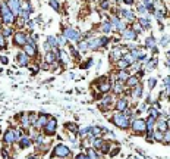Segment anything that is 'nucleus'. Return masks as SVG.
Returning a JSON list of instances; mask_svg holds the SVG:
<instances>
[{
    "instance_id": "46",
    "label": "nucleus",
    "mask_w": 170,
    "mask_h": 159,
    "mask_svg": "<svg viewBox=\"0 0 170 159\" xmlns=\"http://www.w3.org/2000/svg\"><path fill=\"white\" fill-rule=\"evenodd\" d=\"M66 37L65 35H57V43H59V46H63L65 43H66Z\"/></svg>"
},
{
    "instance_id": "7",
    "label": "nucleus",
    "mask_w": 170,
    "mask_h": 159,
    "mask_svg": "<svg viewBox=\"0 0 170 159\" xmlns=\"http://www.w3.org/2000/svg\"><path fill=\"white\" fill-rule=\"evenodd\" d=\"M13 44L18 46V47H22L26 44V34L25 33H16L13 37Z\"/></svg>"
},
{
    "instance_id": "34",
    "label": "nucleus",
    "mask_w": 170,
    "mask_h": 159,
    "mask_svg": "<svg viewBox=\"0 0 170 159\" xmlns=\"http://www.w3.org/2000/svg\"><path fill=\"white\" fill-rule=\"evenodd\" d=\"M167 128H169V127H167V121H166V119L159 121V131H163V133H164V131H167Z\"/></svg>"
},
{
    "instance_id": "47",
    "label": "nucleus",
    "mask_w": 170,
    "mask_h": 159,
    "mask_svg": "<svg viewBox=\"0 0 170 159\" xmlns=\"http://www.w3.org/2000/svg\"><path fill=\"white\" fill-rule=\"evenodd\" d=\"M79 50H90L88 41H81L79 43Z\"/></svg>"
},
{
    "instance_id": "48",
    "label": "nucleus",
    "mask_w": 170,
    "mask_h": 159,
    "mask_svg": "<svg viewBox=\"0 0 170 159\" xmlns=\"http://www.w3.org/2000/svg\"><path fill=\"white\" fill-rule=\"evenodd\" d=\"M5 47H6V37L0 34V49H5Z\"/></svg>"
},
{
    "instance_id": "37",
    "label": "nucleus",
    "mask_w": 170,
    "mask_h": 159,
    "mask_svg": "<svg viewBox=\"0 0 170 159\" xmlns=\"http://www.w3.org/2000/svg\"><path fill=\"white\" fill-rule=\"evenodd\" d=\"M141 94H142V89H141V86L138 84L134 87V93H132V96L134 97H141Z\"/></svg>"
},
{
    "instance_id": "15",
    "label": "nucleus",
    "mask_w": 170,
    "mask_h": 159,
    "mask_svg": "<svg viewBox=\"0 0 170 159\" xmlns=\"http://www.w3.org/2000/svg\"><path fill=\"white\" fill-rule=\"evenodd\" d=\"M88 46H90V50H97L101 46V38H91L88 40Z\"/></svg>"
},
{
    "instance_id": "8",
    "label": "nucleus",
    "mask_w": 170,
    "mask_h": 159,
    "mask_svg": "<svg viewBox=\"0 0 170 159\" xmlns=\"http://www.w3.org/2000/svg\"><path fill=\"white\" fill-rule=\"evenodd\" d=\"M8 6H9L11 12L15 16L21 13V3H19V0H8Z\"/></svg>"
},
{
    "instance_id": "41",
    "label": "nucleus",
    "mask_w": 170,
    "mask_h": 159,
    "mask_svg": "<svg viewBox=\"0 0 170 159\" xmlns=\"http://www.w3.org/2000/svg\"><path fill=\"white\" fill-rule=\"evenodd\" d=\"M50 6H51L56 12L60 11V3H59V0H50Z\"/></svg>"
},
{
    "instance_id": "59",
    "label": "nucleus",
    "mask_w": 170,
    "mask_h": 159,
    "mask_svg": "<svg viewBox=\"0 0 170 159\" xmlns=\"http://www.w3.org/2000/svg\"><path fill=\"white\" fill-rule=\"evenodd\" d=\"M28 159H34V156H29V158H28Z\"/></svg>"
},
{
    "instance_id": "49",
    "label": "nucleus",
    "mask_w": 170,
    "mask_h": 159,
    "mask_svg": "<svg viewBox=\"0 0 170 159\" xmlns=\"http://www.w3.org/2000/svg\"><path fill=\"white\" fill-rule=\"evenodd\" d=\"M160 43H161V46H167V43H170V37L169 35H164V37L161 38Z\"/></svg>"
},
{
    "instance_id": "54",
    "label": "nucleus",
    "mask_w": 170,
    "mask_h": 159,
    "mask_svg": "<svg viewBox=\"0 0 170 159\" xmlns=\"http://www.w3.org/2000/svg\"><path fill=\"white\" fill-rule=\"evenodd\" d=\"M68 128H69V130H73L75 133L78 131V128H76V125H75V124H68Z\"/></svg>"
},
{
    "instance_id": "18",
    "label": "nucleus",
    "mask_w": 170,
    "mask_h": 159,
    "mask_svg": "<svg viewBox=\"0 0 170 159\" xmlns=\"http://www.w3.org/2000/svg\"><path fill=\"white\" fill-rule=\"evenodd\" d=\"M19 143H21V148L25 149V148H28V146H31L32 140H31L28 136H22L21 138H19Z\"/></svg>"
},
{
    "instance_id": "3",
    "label": "nucleus",
    "mask_w": 170,
    "mask_h": 159,
    "mask_svg": "<svg viewBox=\"0 0 170 159\" xmlns=\"http://www.w3.org/2000/svg\"><path fill=\"white\" fill-rule=\"evenodd\" d=\"M70 155V150H69L68 146L65 144H57L54 150H53V156H59V158H66Z\"/></svg>"
},
{
    "instance_id": "30",
    "label": "nucleus",
    "mask_w": 170,
    "mask_h": 159,
    "mask_svg": "<svg viewBox=\"0 0 170 159\" xmlns=\"http://www.w3.org/2000/svg\"><path fill=\"white\" fill-rule=\"evenodd\" d=\"M129 78V74L126 72L125 69H122V71H119V74H117V81H126V80Z\"/></svg>"
},
{
    "instance_id": "60",
    "label": "nucleus",
    "mask_w": 170,
    "mask_h": 159,
    "mask_svg": "<svg viewBox=\"0 0 170 159\" xmlns=\"http://www.w3.org/2000/svg\"><path fill=\"white\" fill-rule=\"evenodd\" d=\"M0 18H2V11H0Z\"/></svg>"
},
{
    "instance_id": "31",
    "label": "nucleus",
    "mask_w": 170,
    "mask_h": 159,
    "mask_svg": "<svg viewBox=\"0 0 170 159\" xmlns=\"http://www.w3.org/2000/svg\"><path fill=\"white\" fill-rule=\"evenodd\" d=\"M110 87H112V86H110V83H109V81H103L101 84L98 86L100 91H103V93H107V91L110 90Z\"/></svg>"
},
{
    "instance_id": "25",
    "label": "nucleus",
    "mask_w": 170,
    "mask_h": 159,
    "mask_svg": "<svg viewBox=\"0 0 170 159\" xmlns=\"http://www.w3.org/2000/svg\"><path fill=\"white\" fill-rule=\"evenodd\" d=\"M110 102H112V97H110V96H106L101 102V109H104V111H106V109H110V106H112Z\"/></svg>"
},
{
    "instance_id": "9",
    "label": "nucleus",
    "mask_w": 170,
    "mask_h": 159,
    "mask_svg": "<svg viewBox=\"0 0 170 159\" xmlns=\"http://www.w3.org/2000/svg\"><path fill=\"white\" fill-rule=\"evenodd\" d=\"M3 141L6 143V144H12V143H15L16 141V136H15V130H8L6 133H5V136H3Z\"/></svg>"
},
{
    "instance_id": "55",
    "label": "nucleus",
    "mask_w": 170,
    "mask_h": 159,
    "mask_svg": "<svg viewBox=\"0 0 170 159\" xmlns=\"http://www.w3.org/2000/svg\"><path fill=\"white\" fill-rule=\"evenodd\" d=\"M100 150H101V152H104V153H107V152H109V146L103 143V146H101V149H100Z\"/></svg>"
},
{
    "instance_id": "5",
    "label": "nucleus",
    "mask_w": 170,
    "mask_h": 159,
    "mask_svg": "<svg viewBox=\"0 0 170 159\" xmlns=\"http://www.w3.org/2000/svg\"><path fill=\"white\" fill-rule=\"evenodd\" d=\"M132 130H134L135 133H144V131H147V124H145V121H144V119H135V121L132 122Z\"/></svg>"
},
{
    "instance_id": "32",
    "label": "nucleus",
    "mask_w": 170,
    "mask_h": 159,
    "mask_svg": "<svg viewBox=\"0 0 170 159\" xmlns=\"http://www.w3.org/2000/svg\"><path fill=\"white\" fill-rule=\"evenodd\" d=\"M113 90L116 94H119V93H122L123 91V84H122V81H116L113 86Z\"/></svg>"
},
{
    "instance_id": "28",
    "label": "nucleus",
    "mask_w": 170,
    "mask_h": 159,
    "mask_svg": "<svg viewBox=\"0 0 170 159\" xmlns=\"http://www.w3.org/2000/svg\"><path fill=\"white\" fill-rule=\"evenodd\" d=\"M145 124H147V130H148V131H153V130H154V125H156V118L150 116L147 121H145Z\"/></svg>"
},
{
    "instance_id": "50",
    "label": "nucleus",
    "mask_w": 170,
    "mask_h": 159,
    "mask_svg": "<svg viewBox=\"0 0 170 159\" xmlns=\"http://www.w3.org/2000/svg\"><path fill=\"white\" fill-rule=\"evenodd\" d=\"M134 31H135L136 34H138V33H141V31H142V27H141V25H139V24L134 22Z\"/></svg>"
},
{
    "instance_id": "33",
    "label": "nucleus",
    "mask_w": 170,
    "mask_h": 159,
    "mask_svg": "<svg viewBox=\"0 0 170 159\" xmlns=\"http://www.w3.org/2000/svg\"><path fill=\"white\" fill-rule=\"evenodd\" d=\"M101 30H103V33H110L112 31V22H109V21H104L101 25Z\"/></svg>"
},
{
    "instance_id": "6",
    "label": "nucleus",
    "mask_w": 170,
    "mask_h": 159,
    "mask_svg": "<svg viewBox=\"0 0 170 159\" xmlns=\"http://www.w3.org/2000/svg\"><path fill=\"white\" fill-rule=\"evenodd\" d=\"M63 35L68 38V40H70V41H76V40H79L81 34L76 31V30H73V28H66L65 30V33H63Z\"/></svg>"
},
{
    "instance_id": "57",
    "label": "nucleus",
    "mask_w": 170,
    "mask_h": 159,
    "mask_svg": "<svg viewBox=\"0 0 170 159\" xmlns=\"http://www.w3.org/2000/svg\"><path fill=\"white\" fill-rule=\"evenodd\" d=\"M123 2H125L126 5H132V3H134L135 0H123Z\"/></svg>"
},
{
    "instance_id": "39",
    "label": "nucleus",
    "mask_w": 170,
    "mask_h": 159,
    "mask_svg": "<svg viewBox=\"0 0 170 159\" xmlns=\"http://www.w3.org/2000/svg\"><path fill=\"white\" fill-rule=\"evenodd\" d=\"M87 156H88L90 159H98V155H97L95 149H88V152H87Z\"/></svg>"
},
{
    "instance_id": "26",
    "label": "nucleus",
    "mask_w": 170,
    "mask_h": 159,
    "mask_svg": "<svg viewBox=\"0 0 170 159\" xmlns=\"http://www.w3.org/2000/svg\"><path fill=\"white\" fill-rule=\"evenodd\" d=\"M129 65H131V63H129V62L126 60L125 57H122V59H119V60H117V67H119V71H122V69H126L128 67H129Z\"/></svg>"
},
{
    "instance_id": "12",
    "label": "nucleus",
    "mask_w": 170,
    "mask_h": 159,
    "mask_svg": "<svg viewBox=\"0 0 170 159\" xmlns=\"http://www.w3.org/2000/svg\"><path fill=\"white\" fill-rule=\"evenodd\" d=\"M23 52L26 53V56L34 57L35 55H37V46H34V44H25V46H23Z\"/></svg>"
},
{
    "instance_id": "4",
    "label": "nucleus",
    "mask_w": 170,
    "mask_h": 159,
    "mask_svg": "<svg viewBox=\"0 0 170 159\" xmlns=\"http://www.w3.org/2000/svg\"><path fill=\"white\" fill-rule=\"evenodd\" d=\"M56 127H57V121H56V118L50 116V118L47 119V124L44 125L45 134H48V136H53V134L56 133Z\"/></svg>"
},
{
    "instance_id": "56",
    "label": "nucleus",
    "mask_w": 170,
    "mask_h": 159,
    "mask_svg": "<svg viewBox=\"0 0 170 159\" xmlns=\"http://www.w3.org/2000/svg\"><path fill=\"white\" fill-rule=\"evenodd\" d=\"M85 156H87L85 153H79V155H78V156H76L75 159H85Z\"/></svg>"
},
{
    "instance_id": "52",
    "label": "nucleus",
    "mask_w": 170,
    "mask_h": 159,
    "mask_svg": "<svg viewBox=\"0 0 170 159\" xmlns=\"http://www.w3.org/2000/svg\"><path fill=\"white\" fill-rule=\"evenodd\" d=\"M164 87L167 89V91H170V77L164 78Z\"/></svg>"
},
{
    "instance_id": "42",
    "label": "nucleus",
    "mask_w": 170,
    "mask_h": 159,
    "mask_svg": "<svg viewBox=\"0 0 170 159\" xmlns=\"http://www.w3.org/2000/svg\"><path fill=\"white\" fill-rule=\"evenodd\" d=\"M147 9H148V8H147V5H145V3L138 6V12H139L141 15H145V13H147Z\"/></svg>"
},
{
    "instance_id": "58",
    "label": "nucleus",
    "mask_w": 170,
    "mask_h": 159,
    "mask_svg": "<svg viewBox=\"0 0 170 159\" xmlns=\"http://www.w3.org/2000/svg\"><path fill=\"white\" fill-rule=\"evenodd\" d=\"M142 2H144V3H145V5H148V3H150V2H151V0H142Z\"/></svg>"
},
{
    "instance_id": "16",
    "label": "nucleus",
    "mask_w": 170,
    "mask_h": 159,
    "mask_svg": "<svg viewBox=\"0 0 170 159\" xmlns=\"http://www.w3.org/2000/svg\"><path fill=\"white\" fill-rule=\"evenodd\" d=\"M119 15H120V16H125L126 19H129V21H132V22H135V15L131 11H128V9H122V11L119 12Z\"/></svg>"
},
{
    "instance_id": "17",
    "label": "nucleus",
    "mask_w": 170,
    "mask_h": 159,
    "mask_svg": "<svg viewBox=\"0 0 170 159\" xmlns=\"http://www.w3.org/2000/svg\"><path fill=\"white\" fill-rule=\"evenodd\" d=\"M18 63L21 65V67H26L28 65V57H26V53L25 52H21V53H18Z\"/></svg>"
},
{
    "instance_id": "43",
    "label": "nucleus",
    "mask_w": 170,
    "mask_h": 159,
    "mask_svg": "<svg viewBox=\"0 0 170 159\" xmlns=\"http://www.w3.org/2000/svg\"><path fill=\"white\" fill-rule=\"evenodd\" d=\"M150 116H153V118H156V119H157V118L160 116L159 111H157L156 108H151V109H150Z\"/></svg>"
},
{
    "instance_id": "27",
    "label": "nucleus",
    "mask_w": 170,
    "mask_h": 159,
    "mask_svg": "<svg viewBox=\"0 0 170 159\" xmlns=\"http://www.w3.org/2000/svg\"><path fill=\"white\" fill-rule=\"evenodd\" d=\"M101 133H104V130H101L100 127H91V136L92 137H100Z\"/></svg>"
},
{
    "instance_id": "35",
    "label": "nucleus",
    "mask_w": 170,
    "mask_h": 159,
    "mask_svg": "<svg viewBox=\"0 0 170 159\" xmlns=\"http://www.w3.org/2000/svg\"><path fill=\"white\" fill-rule=\"evenodd\" d=\"M139 25H141L142 28L148 30V28H150V19H148V18H144V16H142V18L139 19Z\"/></svg>"
},
{
    "instance_id": "38",
    "label": "nucleus",
    "mask_w": 170,
    "mask_h": 159,
    "mask_svg": "<svg viewBox=\"0 0 170 159\" xmlns=\"http://www.w3.org/2000/svg\"><path fill=\"white\" fill-rule=\"evenodd\" d=\"M163 137H164V133H163V131H159V130H157V131H154V134H153V138H154V140H157V141H161V140H163Z\"/></svg>"
},
{
    "instance_id": "23",
    "label": "nucleus",
    "mask_w": 170,
    "mask_h": 159,
    "mask_svg": "<svg viewBox=\"0 0 170 159\" xmlns=\"http://www.w3.org/2000/svg\"><path fill=\"white\" fill-rule=\"evenodd\" d=\"M112 56H113L114 60H119V59H122L123 57V53H122V49L120 47H116L113 52H112Z\"/></svg>"
},
{
    "instance_id": "36",
    "label": "nucleus",
    "mask_w": 170,
    "mask_h": 159,
    "mask_svg": "<svg viewBox=\"0 0 170 159\" xmlns=\"http://www.w3.org/2000/svg\"><path fill=\"white\" fill-rule=\"evenodd\" d=\"M103 141L100 137H94V140H92V144H94V148H97V149H101V146H103Z\"/></svg>"
},
{
    "instance_id": "11",
    "label": "nucleus",
    "mask_w": 170,
    "mask_h": 159,
    "mask_svg": "<svg viewBox=\"0 0 170 159\" xmlns=\"http://www.w3.org/2000/svg\"><path fill=\"white\" fill-rule=\"evenodd\" d=\"M112 25H113V27L116 28V30H117V31H119V33H123V31L126 30V25L122 22L119 18H113V19H112Z\"/></svg>"
},
{
    "instance_id": "10",
    "label": "nucleus",
    "mask_w": 170,
    "mask_h": 159,
    "mask_svg": "<svg viewBox=\"0 0 170 159\" xmlns=\"http://www.w3.org/2000/svg\"><path fill=\"white\" fill-rule=\"evenodd\" d=\"M128 106H129V103H128L126 99H119L116 102V111L117 112H125L126 109H128Z\"/></svg>"
},
{
    "instance_id": "22",
    "label": "nucleus",
    "mask_w": 170,
    "mask_h": 159,
    "mask_svg": "<svg viewBox=\"0 0 170 159\" xmlns=\"http://www.w3.org/2000/svg\"><path fill=\"white\" fill-rule=\"evenodd\" d=\"M145 46H147L148 49L157 52V50H156V40H154V37H148L147 40H145Z\"/></svg>"
},
{
    "instance_id": "40",
    "label": "nucleus",
    "mask_w": 170,
    "mask_h": 159,
    "mask_svg": "<svg viewBox=\"0 0 170 159\" xmlns=\"http://www.w3.org/2000/svg\"><path fill=\"white\" fill-rule=\"evenodd\" d=\"M156 65H157V57H153V59H151V60L147 63V67H145V68H147L148 71H151V69H154Z\"/></svg>"
},
{
    "instance_id": "14",
    "label": "nucleus",
    "mask_w": 170,
    "mask_h": 159,
    "mask_svg": "<svg viewBox=\"0 0 170 159\" xmlns=\"http://www.w3.org/2000/svg\"><path fill=\"white\" fill-rule=\"evenodd\" d=\"M136 33L134 30H125L123 33H122V37L125 38V40H129V41H132V40H135L136 38Z\"/></svg>"
},
{
    "instance_id": "24",
    "label": "nucleus",
    "mask_w": 170,
    "mask_h": 159,
    "mask_svg": "<svg viewBox=\"0 0 170 159\" xmlns=\"http://www.w3.org/2000/svg\"><path fill=\"white\" fill-rule=\"evenodd\" d=\"M126 84H128V87H135V86H138L139 83H138V77H135V75H132V77H129V78L126 80Z\"/></svg>"
},
{
    "instance_id": "29",
    "label": "nucleus",
    "mask_w": 170,
    "mask_h": 159,
    "mask_svg": "<svg viewBox=\"0 0 170 159\" xmlns=\"http://www.w3.org/2000/svg\"><path fill=\"white\" fill-rule=\"evenodd\" d=\"M45 44L50 46V49H54V47H57V46H59V43H57V37H48Z\"/></svg>"
},
{
    "instance_id": "44",
    "label": "nucleus",
    "mask_w": 170,
    "mask_h": 159,
    "mask_svg": "<svg viewBox=\"0 0 170 159\" xmlns=\"http://www.w3.org/2000/svg\"><path fill=\"white\" fill-rule=\"evenodd\" d=\"M163 141H164L166 144H170V130L164 131V137H163Z\"/></svg>"
},
{
    "instance_id": "51",
    "label": "nucleus",
    "mask_w": 170,
    "mask_h": 159,
    "mask_svg": "<svg viewBox=\"0 0 170 159\" xmlns=\"http://www.w3.org/2000/svg\"><path fill=\"white\" fill-rule=\"evenodd\" d=\"M154 86H156V78H150L148 80V87H150V90H153Z\"/></svg>"
},
{
    "instance_id": "1",
    "label": "nucleus",
    "mask_w": 170,
    "mask_h": 159,
    "mask_svg": "<svg viewBox=\"0 0 170 159\" xmlns=\"http://www.w3.org/2000/svg\"><path fill=\"white\" fill-rule=\"evenodd\" d=\"M0 11H2V19H3V22L5 24H13L15 22V15L11 12L8 3L3 2V3L0 5Z\"/></svg>"
},
{
    "instance_id": "45",
    "label": "nucleus",
    "mask_w": 170,
    "mask_h": 159,
    "mask_svg": "<svg viewBox=\"0 0 170 159\" xmlns=\"http://www.w3.org/2000/svg\"><path fill=\"white\" fill-rule=\"evenodd\" d=\"M12 28H9V27H6V28H3V31H2V34L5 35V37H11L12 35Z\"/></svg>"
},
{
    "instance_id": "21",
    "label": "nucleus",
    "mask_w": 170,
    "mask_h": 159,
    "mask_svg": "<svg viewBox=\"0 0 170 159\" xmlns=\"http://www.w3.org/2000/svg\"><path fill=\"white\" fill-rule=\"evenodd\" d=\"M19 3H21V12H28V13L32 12L31 5H29L28 2H25V0H19Z\"/></svg>"
},
{
    "instance_id": "13",
    "label": "nucleus",
    "mask_w": 170,
    "mask_h": 159,
    "mask_svg": "<svg viewBox=\"0 0 170 159\" xmlns=\"http://www.w3.org/2000/svg\"><path fill=\"white\" fill-rule=\"evenodd\" d=\"M47 119H48V116L47 115H40L38 118H37V121H35V124H34V127L35 128H43L45 124H47Z\"/></svg>"
},
{
    "instance_id": "2",
    "label": "nucleus",
    "mask_w": 170,
    "mask_h": 159,
    "mask_svg": "<svg viewBox=\"0 0 170 159\" xmlns=\"http://www.w3.org/2000/svg\"><path fill=\"white\" fill-rule=\"evenodd\" d=\"M112 121H113V124L116 127H119V128H128L129 127V119L126 118V115L123 112H116L113 115V118H112Z\"/></svg>"
},
{
    "instance_id": "19",
    "label": "nucleus",
    "mask_w": 170,
    "mask_h": 159,
    "mask_svg": "<svg viewBox=\"0 0 170 159\" xmlns=\"http://www.w3.org/2000/svg\"><path fill=\"white\" fill-rule=\"evenodd\" d=\"M21 125H22V128H28V127L31 125V119H29V115L22 114V116H21Z\"/></svg>"
},
{
    "instance_id": "20",
    "label": "nucleus",
    "mask_w": 170,
    "mask_h": 159,
    "mask_svg": "<svg viewBox=\"0 0 170 159\" xmlns=\"http://www.w3.org/2000/svg\"><path fill=\"white\" fill-rule=\"evenodd\" d=\"M56 59H57V56L54 52H51V50L47 52V55H45V62H47V63H54Z\"/></svg>"
},
{
    "instance_id": "53",
    "label": "nucleus",
    "mask_w": 170,
    "mask_h": 159,
    "mask_svg": "<svg viewBox=\"0 0 170 159\" xmlns=\"http://www.w3.org/2000/svg\"><path fill=\"white\" fill-rule=\"evenodd\" d=\"M100 5H101V8H103V9H107V8L110 6V3H109V0H103V2H101V3H100Z\"/></svg>"
}]
</instances>
